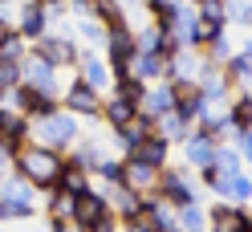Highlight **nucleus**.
<instances>
[{"label": "nucleus", "mask_w": 252, "mask_h": 232, "mask_svg": "<svg viewBox=\"0 0 252 232\" xmlns=\"http://www.w3.org/2000/svg\"><path fill=\"white\" fill-rule=\"evenodd\" d=\"M102 114H106L110 127H122V122H130V118H134V106L126 102V98H118V94H114V98L102 106Z\"/></svg>", "instance_id": "nucleus-21"}, {"label": "nucleus", "mask_w": 252, "mask_h": 232, "mask_svg": "<svg viewBox=\"0 0 252 232\" xmlns=\"http://www.w3.org/2000/svg\"><path fill=\"white\" fill-rule=\"evenodd\" d=\"M212 171H216V175H232V171H240V155H236V151H228V147H216Z\"/></svg>", "instance_id": "nucleus-25"}, {"label": "nucleus", "mask_w": 252, "mask_h": 232, "mask_svg": "<svg viewBox=\"0 0 252 232\" xmlns=\"http://www.w3.org/2000/svg\"><path fill=\"white\" fill-rule=\"evenodd\" d=\"M4 90H8V86H4V73H0V94H4Z\"/></svg>", "instance_id": "nucleus-38"}, {"label": "nucleus", "mask_w": 252, "mask_h": 232, "mask_svg": "<svg viewBox=\"0 0 252 232\" xmlns=\"http://www.w3.org/2000/svg\"><path fill=\"white\" fill-rule=\"evenodd\" d=\"M37 138H41V147H53V151L69 147L73 138H77L73 114H69V110H49V114H41V118H37Z\"/></svg>", "instance_id": "nucleus-2"}, {"label": "nucleus", "mask_w": 252, "mask_h": 232, "mask_svg": "<svg viewBox=\"0 0 252 232\" xmlns=\"http://www.w3.org/2000/svg\"><path fill=\"white\" fill-rule=\"evenodd\" d=\"M0 220H4V199H0Z\"/></svg>", "instance_id": "nucleus-39"}, {"label": "nucleus", "mask_w": 252, "mask_h": 232, "mask_svg": "<svg viewBox=\"0 0 252 232\" xmlns=\"http://www.w3.org/2000/svg\"><path fill=\"white\" fill-rule=\"evenodd\" d=\"M102 216H110V208H106V199H102L98 192H82V196L73 199V220H82L86 228L98 224Z\"/></svg>", "instance_id": "nucleus-13"}, {"label": "nucleus", "mask_w": 252, "mask_h": 232, "mask_svg": "<svg viewBox=\"0 0 252 232\" xmlns=\"http://www.w3.org/2000/svg\"><path fill=\"white\" fill-rule=\"evenodd\" d=\"M248 73H252V53L244 49V53H236V57H228V77L236 86H244L248 82Z\"/></svg>", "instance_id": "nucleus-24"}, {"label": "nucleus", "mask_w": 252, "mask_h": 232, "mask_svg": "<svg viewBox=\"0 0 252 232\" xmlns=\"http://www.w3.org/2000/svg\"><path fill=\"white\" fill-rule=\"evenodd\" d=\"M220 29H224V25H216V21H208V17H199V21H195V29H187V41H195V45H208V41L220 33Z\"/></svg>", "instance_id": "nucleus-28"}, {"label": "nucleus", "mask_w": 252, "mask_h": 232, "mask_svg": "<svg viewBox=\"0 0 252 232\" xmlns=\"http://www.w3.org/2000/svg\"><path fill=\"white\" fill-rule=\"evenodd\" d=\"M0 199H4V220H29L33 216V183H25L21 175L8 179Z\"/></svg>", "instance_id": "nucleus-3"}, {"label": "nucleus", "mask_w": 252, "mask_h": 232, "mask_svg": "<svg viewBox=\"0 0 252 232\" xmlns=\"http://www.w3.org/2000/svg\"><path fill=\"white\" fill-rule=\"evenodd\" d=\"M94 171H98L106 183H122V163H114V159H106V163H98L94 167Z\"/></svg>", "instance_id": "nucleus-33"}, {"label": "nucleus", "mask_w": 252, "mask_h": 232, "mask_svg": "<svg viewBox=\"0 0 252 232\" xmlns=\"http://www.w3.org/2000/svg\"><path fill=\"white\" fill-rule=\"evenodd\" d=\"M175 208H179V220H175L179 232H203V228H208L203 212L195 208V199H183V204H175Z\"/></svg>", "instance_id": "nucleus-20"}, {"label": "nucleus", "mask_w": 252, "mask_h": 232, "mask_svg": "<svg viewBox=\"0 0 252 232\" xmlns=\"http://www.w3.org/2000/svg\"><path fill=\"white\" fill-rule=\"evenodd\" d=\"M61 167H65V159H61V151L53 147H17L12 151V171H17L25 183H33V188H57V179H61Z\"/></svg>", "instance_id": "nucleus-1"}, {"label": "nucleus", "mask_w": 252, "mask_h": 232, "mask_svg": "<svg viewBox=\"0 0 252 232\" xmlns=\"http://www.w3.org/2000/svg\"><path fill=\"white\" fill-rule=\"evenodd\" d=\"M228 122L236 127V134H240V131H252V102H248V98H240V102H236L232 110H228Z\"/></svg>", "instance_id": "nucleus-27"}, {"label": "nucleus", "mask_w": 252, "mask_h": 232, "mask_svg": "<svg viewBox=\"0 0 252 232\" xmlns=\"http://www.w3.org/2000/svg\"><path fill=\"white\" fill-rule=\"evenodd\" d=\"M167 151H171V143L151 131V134H147L130 155H134V159H143V163H151V167H167Z\"/></svg>", "instance_id": "nucleus-16"}, {"label": "nucleus", "mask_w": 252, "mask_h": 232, "mask_svg": "<svg viewBox=\"0 0 252 232\" xmlns=\"http://www.w3.org/2000/svg\"><path fill=\"white\" fill-rule=\"evenodd\" d=\"M183 151H187V163L191 167H212V159H216V138L212 134H187L183 138Z\"/></svg>", "instance_id": "nucleus-12"}, {"label": "nucleus", "mask_w": 252, "mask_h": 232, "mask_svg": "<svg viewBox=\"0 0 252 232\" xmlns=\"http://www.w3.org/2000/svg\"><path fill=\"white\" fill-rule=\"evenodd\" d=\"M114 131H118V143H122V151L130 155V151H134V147H138V143H143V138L155 131V122H151V118H143V114H134L130 122H122V127H114Z\"/></svg>", "instance_id": "nucleus-14"}, {"label": "nucleus", "mask_w": 252, "mask_h": 232, "mask_svg": "<svg viewBox=\"0 0 252 232\" xmlns=\"http://www.w3.org/2000/svg\"><path fill=\"white\" fill-rule=\"evenodd\" d=\"M155 188H159L167 199H175V204L191 199V183H187L179 171H167V167H159V179H155Z\"/></svg>", "instance_id": "nucleus-17"}, {"label": "nucleus", "mask_w": 252, "mask_h": 232, "mask_svg": "<svg viewBox=\"0 0 252 232\" xmlns=\"http://www.w3.org/2000/svg\"><path fill=\"white\" fill-rule=\"evenodd\" d=\"M155 179H159V167H151V163H143V159H134V155H126V163H122V183H126V188L151 192Z\"/></svg>", "instance_id": "nucleus-7"}, {"label": "nucleus", "mask_w": 252, "mask_h": 232, "mask_svg": "<svg viewBox=\"0 0 252 232\" xmlns=\"http://www.w3.org/2000/svg\"><path fill=\"white\" fill-rule=\"evenodd\" d=\"M175 110V90L171 86H155V90H143V98H138V106H134V114H143V118H163V114H171Z\"/></svg>", "instance_id": "nucleus-6"}, {"label": "nucleus", "mask_w": 252, "mask_h": 232, "mask_svg": "<svg viewBox=\"0 0 252 232\" xmlns=\"http://www.w3.org/2000/svg\"><path fill=\"white\" fill-rule=\"evenodd\" d=\"M17 106H21V114H33V118H41V114L57 110V106H53V98L45 94V90H29V86H17Z\"/></svg>", "instance_id": "nucleus-15"}, {"label": "nucleus", "mask_w": 252, "mask_h": 232, "mask_svg": "<svg viewBox=\"0 0 252 232\" xmlns=\"http://www.w3.org/2000/svg\"><path fill=\"white\" fill-rule=\"evenodd\" d=\"M102 199H106L110 216H122V220H134L143 212V196L134 188H126V183H110V196H102Z\"/></svg>", "instance_id": "nucleus-5"}, {"label": "nucleus", "mask_w": 252, "mask_h": 232, "mask_svg": "<svg viewBox=\"0 0 252 232\" xmlns=\"http://www.w3.org/2000/svg\"><path fill=\"white\" fill-rule=\"evenodd\" d=\"M8 33H12V29H8V25H4V21H0V41H4V37H8Z\"/></svg>", "instance_id": "nucleus-37"}, {"label": "nucleus", "mask_w": 252, "mask_h": 232, "mask_svg": "<svg viewBox=\"0 0 252 232\" xmlns=\"http://www.w3.org/2000/svg\"><path fill=\"white\" fill-rule=\"evenodd\" d=\"M208 45H212V49H208V57H212V61H228V57H232V49H228V37H224V29H220V33H216Z\"/></svg>", "instance_id": "nucleus-32"}, {"label": "nucleus", "mask_w": 252, "mask_h": 232, "mask_svg": "<svg viewBox=\"0 0 252 232\" xmlns=\"http://www.w3.org/2000/svg\"><path fill=\"white\" fill-rule=\"evenodd\" d=\"M126 224H130V232H155L147 220H138V216H134V220H126Z\"/></svg>", "instance_id": "nucleus-35"}, {"label": "nucleus", "mask_w": 252, "mask_h": 232, "mask_svg": "<svg viewBox=\"0 0 252 232\" xmlns=\"http://www.w3.org/2000/svg\"><path fill=\"white\" fill-rule=\"evenodd\" d=\"M167 73V61L163 53H134L130 66H126V77H134V82H155V77Z\"/></svg>", "instance_id": "nucleus-10"}, {"label": "nucleus", "mask_w": 252, "mask_h": 232, "mask_svg": "<svg viewBox=\"0 0 252 232\" xmlns=\"http://www.w3.org/2000/svg\"><path fill=\"white\" fill-rule=\"evenodd\" d=\"M224 8H228V0H199V17H208L216 25H224Z\"/></svg>", "instance_id": "nucleus-31"}, {"label": "nucleus", "mask_w": 252, "mask_h": 232, "mask_svg": "<svg viewBox=\"0 0 252 232\" xmlns=\"http://www.w3.org/2000/svg\"><path fill=\"white\" fill-rule=\"evenodd\" d=\"M110 61H114V69L118 77H126V66H130V57H134V37L126 33L122 25H110Z\"/></svg>", "instance_id": "nucleus-8"}, {"label": "nucleus", "mask_w": 252, "mask_h": 232, "mask_svg": "<svg viewBox=\"0 0 252 232\" xmlns=\"http://www.w3.org/2000/svg\"><path fill=\"white\" fill-rule=\"evenodd\" d=\"M73 192L65 188H49V212H53V220H61V216H73Z\"/></svg>", "instance_id": "nucleus-23"}, {"label": "nucleus", "mask_w": 252, "mask_h": 232, "mask_svg": "<svg viewBox=\"0 0 252 232\" xmlns=\"http://www.w3.org/2000/svg\"><path fill=\"white\" fill-rule=\"evenodd\" d=\"M216 232H252V228H248V220H244V224H236V228H216Z\"/></svg>", "instance_id": "nucleus-36"}, {"label": "nucleus", "mask_w": 252, "mask_h": 232, "mask_svg": "<svg viewBox=\"0 0 252 232\" xmlns=\"http://www.w3.org/2000/svg\"><path fill=\"white\" fill-rule=\"evenodd\" d=\"M21 57H25V37L21 33H8L4 41H0V61L12 66V61H21Z\"/></svg>", "instance_id": "nucleus-26"}, {"label": "nucleus", "mask_w": 252, "mask_h": 232, "mask_svg": "<svg viewBox=\"0 0 252 232\" xmlns=\"http://www.w3.org/2000/svg\"><path fill=\"white\" fill-rule=\"evenodd\" d=\"M57 188H65V192H73V196H82V192H90V171H86L82 163H65V167H61Z\"/></svg>", "instance_id": "nucleus-18"}, {"label": "nucleus", "mask_w": 252, "mask_h": 232, "mask_svg": "<svg viewBox=\"0 0 252 232\" xmlns=\"http://www.w3.org/2000/svg\"><path fill=\"white\" fill-rule=\"evenodd\" d=\"M65 110H69V114L98 118V114H102V98H98V90H90L86 82H77L69 94H65Z\"/></svg>", "instance_id": "nucleus-9"}, {"label": "nucleus", "mask_w": 252, "mask_h": 232, "mask_svg": "<svg viewBox=\"0 0 252 232\" xmlns=\"http://www.w3.org/2000/svg\"><path fill=\"white\" fill-rule=\"evenodd\" d=\"M37 57L49 61V66H73V61H77V49H73L65 37H41Z\"/></svg>", "instance_id": "nucleus-11"}, {"label": "nucleus", "mask_w": 252, "mask_h": 232, "mask_svg": "<svg viewBox=\"0 0 252 232\" xmlns=\"http://www.w3.org/2000/svg\"><path fill=\"white\" fill-rule=\"evenodd\" d=\"M118 98H126L130 106H138V98H143V82H134V77H118Z\"/></svg>", "instance_id": "nucleus-30"}, {"label": "nucleus", "mask_w": 252, "mask_h": 232, "mask_svg": "<svg viewBox=\"0 0 252 232\" xmlns=\"http://www.w3.org/2000/svg\"><path fill=\"white\" fill-rule=\"evenodd\" d=\"M53 232H86V224L73 216H61V220H53Z\"/></svg>", "instance_id": "nucleus-34"}, {"label": "nucleus", "mask_w": 252, "mask_h": 232, "mask_svg": "<svg viewBox=\"0 0 252 232\" xmlns=\"http://www.w3.org/2000/svg\"><path fill=\"white\" fill-rule=\"evenodd\" d=\"M82 82L90 86V90H102V86H110V69L102 66V61H82Z\"/></svg>", "instance_id": "nucleus-22"}, {"label": "nucleus", "mask_w": 252, "mask_h": 232, "mask_svg": "<svg viewBox=\"0 0 252 232\" xmlns=\"http://www.w3.org/2000/svg\"><path fill=\"white\" fill-rule=\"evenodd\" d=\"M17 86L45 90V94H49V90H53V66H49V61H41L37 53L33 57H21L17 61Z\"/></svg>", "instance_id": "nucleus-4"}, {"label": "nucleus", "mask_w": 252, "mask_h": 232, "mask_svg": "<svg viewBox=\"0 0 252 232\" xmlns=\"http://www.w3.org/2000/svg\"><path fill=\"white\" fill-rule=\"evenodd\" d=\"M187 127H191V122H183L175 110L163 114V118H155V134L167 138V143H183V138H187Z\"/></svg>", "instance_id": "nucleus-19"}, {"label": "nucleus", "mask_w": 252, "mask_h": 232, "mask_svg": "<svg viewBox=\"0 0 252 232\" xmlns=\"http://www.w3.org/2000/svg\"><path fill=\"white\" fill-rule=\"evenodd\" d=\"M45 29V12L41 8H25L21 12V37H41Z\"/></svg>", "instance_id": "nucleus-29"}]
</instances>
